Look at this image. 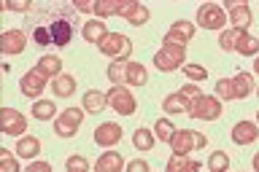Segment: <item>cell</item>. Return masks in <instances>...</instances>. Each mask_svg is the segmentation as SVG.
Wrapping results in <instances>:
<instances>
[{
    "instance_id": "cell-1",
    "label": "cell",
    "mask_w": 259,
    "mask_h": 172,
    "mask_svg": "<svg viewBox=\"0 0 259 172\" xmlns=\"http://www.w3.org/2000/svg\"><path fill=\"white\" fill-rule=\"evenodd\" d=\"M35 11L40 16H46V24H30V30H46L49 38H52V46L65 48L73 40V22H76V14L70 11L68 6H35Z\"/></svg>"
},
{
    "instance_id": "cell-2",
    "label": "cell",
    "mask_w": 259,
    "mask_h": 172,
    "mask_svg": "<svg viewBox=\"0 0 259 172\" xmlns=\"http://www.w3.org/2000/svg\"><path fill=\"white\" fill-rule=\"evenodd\" d=\"M254 92V76L238 73L235 78H219L216 81V97L219 100H246Z\"/></svg>"
},
{
    "instance_id": "cell-3",
    "label": "cell",
    "mask_w": 259,
    "mask_h": 172,
    "mask_svg": "<svg viewBox=\"0 0 259 172\" xmlns=\"http://www.w3.org/2000/svg\"><path fill=\"white\" fill-rule=\"evenodd\" d=\"M184 62H186V48L184 46L162 43V48L154 54V68L159 73H173L178 68H184Z\"/></svg>"
},
{
    "instance_id": "cell-4",
    "label": "cell",
    "mask_w": 259,
    "mask_h": 172,
    "mask_svg": "<svg viewBox=\"0 0 259 172\" xmlns=\"http://www.w3.org/2000/svg\"><path fill=\"white\" fill-rule=\"evenodd\" d=\"M167 145L173 148L176 156H189V151L205 148V145H208V137L200 135V132H192V129H176L173 140H170Z\"/></svg>"
},
{
    "instance_id": "cell-5",
    "label": "cell",
    "mask_w": 259,
    "mask_h": 172,
    "mask_svg": "<svg viewBox=\"0 0 259 172\" xmlns=\"http://www.w3.org/2000/svg\"><path fill=\"white\" fill-rule=\"evenodd\" d=\"M133 40H130L127 35H121V32H108L103 40H100V51L105 54V56H111V60H116V62H121V60H127L130 54H133Z\"/></svg>"
},
{
    "instance_id": "cell-6",
    "label": "cell",
    "mask_w": 259,
    "mask_h": 172,
    "mask_svg": "<svg viewBox=\"0 0 259 172\" xmlns=\"http://www.w3.org/2000/svg\"><path fill=\"white\" fill-rule=\"evenodd\" d=\"M105 97H108V105L119 113V116H133L138 110V100L133 97V92H130L127 86H111Z\"/></svg>"
},
{
    "instance_id": "cell-7",
    "label": "cell",
    "mask_w": 259,
    "mask_h": 172,
    "mask_svg": "<svg viewBox=\"0 0 259 172\" xmlns=\"http://www.w3.org/2000/svg\"><path fill=\"white\" fill-rule=\"evenodd\" d=\"M84 121V108H65V113L54 119V132L57 137H73Z\"/></svg>"
},
{
    "instance_id": "cell-8",
    "label": "cell",
    "mask_w": 259,
    "mask_h": 172,
    "mask_svg": "<svg viewBox=\"0 0 259 172\" xmlns=\"http://www.w3.org/2000/svg\"><path fill=\"white\" fill-rule=\"evenodd\" d=\"M197 24L202 30H222L227 24V14L222 6L216 3H202L197 8Z\"/></svg>"
},
{
    "instance_id": "cell-9",
    "label": "cell",
    "mask_w": 259,
    "mask_h": 172,
    "mask_svg": "<svg viewBox=\"0 0 259 172\" xmlns=\"http://www.w3.org/2000/svg\"><path fill=\"white\" fill-rule=\"evenodd\" d=\"M189 116L192 119H200V121H216L219 116H222V102H219V97H205L202 94L200 100L192 102L189 108Z\"/></svg>"
},
{
    "instance_id": "cell-10",
    "label": "cell",
    "mask_w": 259,
    "mask_h": 172,
    "mask_svg": "<svg viewBox=\"0 0 259 172\" xmlns=\"http://www.w3.org/2000/svg\"><path fill=\"white\" fill-rule=\"evenodd\" d=\"M46 84H49V78L44 76V73H38L35 68H32V70H27V73L22 76V81H19V92H22L24 97H30V100H38V97L44 94Z\"/></svg>"
},
{
    "instance_id": "cell-11",
    "label": "cell",
    "mask_w": 259,
    "mask_h": 172,
    "mask_svg": "<svg viewBox=\"0 0 259 172\" xmlns=\"http://www.w3.org/2000/svg\"><path fill=\"white\" fill-rule=\"evenodd\" d=\"M0 129H3L6 135L24 137V129H27V119H24L19 110H14V108H3V110H0Z\"/></svg>"
},
{
    "instance_id": "cell-12",
    "label": "cell",
    "mask_w": 259,
    "mask_h": 172,
    "mask_svg": "<svg viewBox=\"0 0 259 172\" xmlns=\"http://www.w3.org/2000/svg\"><path fill=\"white\" fill-rule=\"evenodd\" d=\"M119 16L130 24H135V27H141L151 19V11L146 8L143 3H135V0H121V8H119Z\"/></svg>"
},
{
    "instance_id": "cell-13",
    "label": "cell",
    "mask_w": 259,
    "mask_h": 172,
    "mask_svg": "<svg viewBox=\"0 0 259 172\" xmlns=\"http://www.w3.org/2000/svg\"><path fill=\"white\" fill-rule=\"evenodd\" d=\"M192 38H194V24L186 22V19H178V22H173V27L167 30V35H165V40H162V43L184 46V48H186V43H189Z\"/></svg>"
},
{
    "instance_id": "cell-14",
    "label": "cell",
    "mask_w": 259,
    "mask_h": 172,
    "mask_svg": "<svg viewBox=\"0 0 259 172\" xmlns=\"http://www.w3.org/2000/svg\"><path fill=\"white\" fill-rule=\"evenodd\" d=\"M24 46H27V35H24V30H6L3 35H0V51L14 56V54H22Z\"/></svg>"
},
{
    "instance_id": "cell-15",
    "label": "cell",
    "mask_w": 259,
    "mask_h": 172,
    "mask_svg": "<svg viewBox=\"0 0 259 172\" xmlns=\"http://www.w3.org/2000/svg\"><path fill=\"white\" fill-rule=\"evenodd\" d=\"M95 143L100 148H111V145H119L121 143V127L113 124V121H105L95 129Z\"/></svg>"
},
{
    "instance_id": "cell-16",
    "label": "cell",
    "mask_w": 259,
    "mask_h": 172,
    "mask_svg": "<svg viewBox=\"0 0 259 172\" xmlns=\"http://www.w3.org/2000/svg\"><path fill=\"white\" fill-rule=\"evenodd\" d=\"M259 137V124L254 121H238L232 127V143L235 145H251Z\"/></svg>"
},
{
    "instance_id": "cell-17",
    "label": "cell",
    "mask_w": 259,
    "mask_h": 172,
    "mask_svg": "<svg viewBox=\"0 0 259 172\" xmlns=\"http://www.w3.org/2000/svg\"><path fill=\"white\" fill-rule=\"evenodd\" d=\"M227 11H230V22H232L235 30H243V32L248 30V24H251L248 3H235V0H230V3H227Z\"/></svg>"
},
{
    "instance_id": "cell-18",
    "label": "cell",
    "mask_w": 259,
    "mask_h": 172,
    "mask_svg": "<svg viewBox=\"0 0 259 172\" xmlns=\"http://www.w3.org/2000/svg\"><path fill=\"white\" fill-rule=\"evenodd\" d=\"M35 70L38 73H44L46 78H57V76H62V60L57 54H44L40 60L35 62Z\"/></svg>"
},
{
    "instance_id": "cell-19",
    "label": "cell",
    "mask_w": 259,
    "mask_h": 172,
    "mask_svg": "<svg viewBox=\"0 0 259 172\" xmlns=\"http://www.w3.org/2000/svg\"><path fill=\"white\" fill-rule=\"evenodd\" d=\"M121 167H124V159L116 151H105L95 161V172H121Z\"/></svg>"
},
{
    "instance_id": "cell-20",
    "label": "cell",
    "mask_w": 259,
    "mask_h": 172,
    "mask_svg": "<svg viewBox=\"0 0 259 172\" xmlns=\"http://www.w3.org/2000/svg\"><path fill=\"white\" fill-rule=\"evenodd\" d=\"M108 35V27H105L103 19H89L84 22V40L87 43H97L100 46V40Z\"/></svg>"
},
{
    "instance_id": "cell-21",
    "label": "cell",
    "mask_w": 259,
    "mask_h": 172,
    "mask_svg": "<svg viewBox=\"0 0 259 172\" xmlns=\"http://www.w3.org/2000/svg\"><path fill=\"white\" fill-rule=\"evenodd\" d=\"M38 151H40V140H38V137L24 135V137H19V143H16V156H19V159H35Z\"/></svg>"
},
{
    "instance_id": "cell-22",
    "label": "cell",
    "mask_w": 259,
    "mask_h": 172,
    "mask_svg": "<svg viewBox=\"0 0 259 172\" xmlns=\"http://www.w3.org/2000/svg\"><path fill=\"white\" fill-rule=\"evenodd\" d=\"M105 105H108V97H105L103 92H87L84 94V100H81V108H84L87 113H100L105 110Z\"/></svg>"
},
{
    "instance_id": "cell-23",
    "label": "cell",
    "mask_w": 259,
    "mask_h": 172,
    "mask_svg": "<svg viewBox=\"0 0 259 172\" xmlns=\"http://www.w3.org/2000/svg\"><path fill=\"white\" fill-rule=\"evenodd\" d=\"M165 172H200V161L189 159V156H176V153H173Z\"/></svg>"
},
{
    "instance_id": "cell-24",
    "label": "cell",
    "mask_w": 259,
    "mask_h": 172,
    "mask_svg": "<svg viewBox=\"0 0 259 172\" xmlns=\"http://www.w3.org/2000/svg\"><path fill=\"white\" fill-rule=\"evenodd\" d=\"M235 51L243 56H259V38L248 35V32H240L238 43H235Z\"/></svg>"
},
{
    "instance_id": "cell-25",
    "label": "cell",
    "mask_w": 259,
    "mask_h": 172,
    "mask_svg": "<svg viewBox=\"0 0 259 172\" xmlns=\"http://www.w3.org/2000/svg\"><path fill=\"white\" fill-rule=\"evenodd\" d=\"M133 145L138 151H154V145H157V135H151V129H146V127H138L133 132Z\"/></svg>"
},
{
    "instance_id": "cell-26",
    "label": "cell",
    "mask_w": 259,
    "mask_h": 172,
    "mask_svg": "<svg viewBox=\"0 0 259 172\" xmlns=\"http://www.w3.org/2000/svg\"><path fill=\"white\" fill-rule=\"evenodd\" d=\"M52 89L57 97H73L76 94V78L68 76V73H62V76H57L52 81Z\"/></svg>"
},
{
    "instance_id": "cell-27",
    "label": "cell",
    "mask_w": 259,
    "mask_h": 172,
    "mask_svg": "<svg viewBox=\"0 0 259 172\" xmlns=\"http://www.w3.org/2000/svg\"><path fill=\"white\" fill-rule=\"evenodd\" d=\"M127 70H130V62L127 60L108 65V81H111L113 86H124L127 84Z\"/></svg>"
},
{
    "instance_id": "cell-28",
    "label": "cell",
    "mask_w": 259,
    "mask_h": 172,
    "mask_svg": "<svg viewBox=\"0 0 259 172\" xmlns=\"http://www.w3.org/2000/svg\"><path fill=\"white\" fill-rule=\"evenodd\" d=\"M162 108H165L167 113H189V108H192V102L186 100V97H181V94H167L165 97V102H162Z\"/></svg>"
},
{
    "instance_id": "cell-29",
    "label": "cell",
    "mask_w": 259,
    "mask_h": 172,
    "mask_svg": "<svg viewBox=\"0 0 259 172\" xmlns=\"http://www.w3.org/2000/svg\"><path fill=\"white\" fill-rule=\"evenodd\" d=\"M146 81H149V70H146V65H141V62H130L127 84H130V86H146Z\"/></svg>"
},
{
    "instance_id": "cell-30",
    "label": "cell",
    "mask_w": 259,
    "mask_h": 172,
    "mask_svg": "<svg viewBox=\"0 0 259 172\" xmlns=\"http://www.w3.org/2000/svg\"><path fill=\"white\" fill-rule=\"evenodd\" d=\"M121 0H95V16L97 19H105V16H119Z\"/></svg>"
},
{
    "instance_id": "cell-31",
    "label": "cell",
    "mask_w": 259,
    "mask_h": 172,
    "mask_svg": "<svg viewBox=\"0 0 259 172\" xmlns=\"http://www.w3.org/2000/svg\"><path fill=\"white\" fill-rule=\"evenodd\" d=\"M32 116L38 121H49V119H57V105L49 102V100H38L32 105Z\"/></svg>"
},
{
    "instance_id": "cell-32",
    "label": "cell",
    "mask_w": 259,
    "mask_h": 172,
    "mask_svg": "<svg viewBox=\"0 0 259 172\" xmlns=\"http://www.w3.org/2000/svg\"><path fill=\"white\" fill-rule=\"evenodd\" d=\"M208 169L210 172H227L230 169V156H227L224 151H213L208 156Z\"/></svg>"
},
{
    "instance_id": "cell-33",
    "label": "cell",
    "mask_w": 259,
    "mask_h": 172,
    "mask_svg": "<svg viewBox=\"0 0 259 172\" xmlns=\"http://www.w3.org/2000/svg\"><path fill=\"white\" fill-rule=\"evenodd\" d=\"M243 30H222V35H219V46H222V51H235V43H238V35Z\"/></svg>"
},
{
    "instance_id": "cell-34",
    "label": "cell",
    "mask_w": 259,
    "mask_h": 172,
    "mask_svg": "<svg viewBox=\"0 0 259 172\" xmlns=\"http://www.w3.org/2000/svg\"><path fill=\"white\" fill-rule=\"evenodd\" d=\"M173 124H170V121L167 119H159L157 121V124H154V135H157V140H165V143H170V140H173Z\"/></svg>"
},
{
    "instance_id": "cell-35",
    "label": "cell",
    "mask_w": 259,
    "mask_h": 172,
    "mask_svg": "<svg viewBox=\"0 0 259 172\" xmlns=\"http://www.w3.org/2000/svg\"><path fill=\"white\" fill-rule=\"evenodd\" d=\"M65 172H89V161L84 156H78V153H73L65 161Z\"/></svg>"
},
{
    "instance_id": "cell-36",
    "label": "cell",
    "mask_w": 259,
    "mask_h": 172,
    "mask_svg": "<svg viewBox=\"0 0 259 172\" xmlns=\"http://www.w3.org/2000/svg\"><path fill=\"white\" fill-rule=\"evenodd\" d=\"M181 70H184V76L192 78V81H205V78H208V70L200 68V65H184Z\"/></svg>"
},
{
    "instance_id": "cell-37",
    "label": "cell",
    "mask_w": 259,
    "mask_h": 172,
    "mask_svg": "<svg viewBox=\"0 0 259 172\" xmlns=\"http://www.w3.org/2000/svg\"><path fill=\"white\" fill-rule=\"evenodd\" d=\"M0 172H19V161L3 151L0 153Z\"/></svg>"
},
{
    "instance_id": "cell-38",
    "label": "cell",
    "mask_w": 259,
    "mask_h": 172,
    "mask_svg": "<svg viewBox=\"0 0 259 172\" xmlns=\"http://www.w3.org/2000/svg\"><path fill=\"white\" fill-rule=\"evenodd\" d=\"M181 97H186L189 102H194V100H200L202 97V92H200V86H194V84H189V86H181V92H178Z\"/></svg>"
},
{
    "instance_id": "cell-39",
    "label": "cell",
    "mask_w": 259,
    "mask_h": 172,
    "mask_svg": "<svg viewBox=\"0 0 259 172\" xmlns=\"http://www.w3.org/2000/svg\"><path fill=\"white\" fill-rule=\"evenodd\" d=\"M127 172H149V164H146L143 159H133L127 164Z\"/></svg>"
},
{
    "instance_id": "cell-40",
    "label": "cell",
    "mask_w": 259,
    "mask_h": 172,
    "mask_svg": "<svg viewBox=\"0 0 259 172\" xmlns=\"http://www.w3.org/2000/svg\"><path fill=\"white\" fill-rule=\"evenodd\" d=\"M24 172H52V164H49V161H32Z\"/></svg>"
},
{
    "instance_id": "cell-41",
    "label": "cell",
    "mask_w": 259,
    "mask_h": 172,
    "mask_svg": "<svg viewBox=\"0 0 259 172\" xmlns=\"http://www.w3.org/2000/svg\"><path fill=\"white\" fill-rule=\"evenodd\" d=\"M6 8H8V11H22V14H30L32 11V6L24 3V0H22V3H6Z\"/></svg>"
},
{
    "instance_id": "cell-42",
    "label": "cell",
    "mask_w": 259,
    "mask_h": 172,
    "mask_svg": "<svg viewBox=\"0 0 259 172\" xmlns=\"http://www.w3.org/2000/svg\"><path fill=\"white\" fill-rule=\"evenodd\" d=\"M73 8H76V11H84V14H95V3H87V0H78Z\"/></svg>"
},
{
    "instance_id": "cell-43",
    "label": "cell",
    "mask_w": 259,
    "mask_h": 172,
    "mask_svg": "<svg viewBox=\"0 0 259 172\" xmlns=\"http://www.w3.org/2000/svg\"><path fill=\"white\" fill-rule=\"evenodd\" d=\"M254 169L259 172V153H256V156H254Z\"/></svg>"
},
{
    "instance_id": "cell-44",
    "label": "cell",
    "mask_w": 259,
    "mask_h": 172,
    "mask_svg": "<svg viewBox=\"0 0 259 172\" xmlns=\"http://www.w3.org/2000/svg\"><path fill=\"white\" fill-rule=\"evenodd\" d=\"M254 70L259 73V56H256V62H254Z\"/></svg>"
},
{
    "instance_id": "cell-45",
    "label": "cell",
    "mask_w": 259,
    "mask_h": 172,
    "mask_svg": "<svg viewBox=\"0 0 259 172\" xmlns=\"http://www.w3.org/2000/svg\"><path fill=\"white\" fill-rule=\"evenodd\" d=\"M256 94H259V86H256Z\"/></svg>"
},
{
    "instance_id": "cell-46",
    "label": "cell",
    "mask_w": 259,
    "mask_h": 172,
    "mask_svg": "<svg viewBox=\"0 0 259 172\" xmlns=\"http://www.w3.org/2000/svg\"><path fill=\"white\" fill-rule=\"evenodd\" d=\"M256 121H259V113H256Z\"/></svg>"
}]
</instances>
